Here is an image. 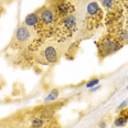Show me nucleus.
<instances>
[{"label": "nucleus", "instance_id": "1", "mask_svg": "<svg viewBox=\"0 0 128 128\" xmlns=\"http://www.w3.org/2000/svg\"><path fill=\"white\" fill-rule=\"evenodd\" d=\"M77 29V19L76 17L71 13L65 18L56 21L54 34L60 39H68L74 34Z\"/></svg>", "mask_w": 128, "mask_h": 128}, {"label": "nucleus", "instance_id": "2", "mask_svg": "<svg viewBox=\"0 0 128 128\" xmlns=\"http://www.w3.org/2000/svg\"><path fill=\"white\" fill-rule=\"evenodd\" d=\"M103 10L97 1H92L86 7V18L85 24L90 30H95L100 26L103 20Z\"/></svg>", "mask_w": 128, "mask_h": 128}, {"label": "nucleus", "instance_id": "3", "mask_svg": "<svg viewBox=\"0 0 128 128\" xmlns=\"http://www.w3.org/2000/svg\"><path fill=\"white\" fill-rule=\"evenodd\" d=\"M122 43L119 41L116 36H104L100 40V44H98V55L100 56H108V55L113 54L116 51H118L122 48Z\"/></svg>", "mask_w": 128, "mask_h": 128}, {"label": "nucleus", "instance_id": "4", "mask_svg": "<svg viewBox=\"0 0 128 128\" xmlns=\"http://www.w3.org/2000/svg\"><path fill=\"white\" fill-rule=\"evenodd\" d=\"M60 54L54 45H43L38 51L36 61L41 64H54L58 61Z\"/></svg>", "mask_w": 128, "mask_h": 128}, {"label": "nucleus", "instance_id": "5", "mask_svg": "<svg viewBox=\"0 0 128 128\" xmlns=\"http://www.w3.org/2000/svg\"><path fill=\"white\" fill-rule=\"evenodd\" d=\"M50 8L53 10L56 18V21L65 18L66 16L73 13L74 7L71 4L70 0H54V4H52Z\"/></svg>", "mask_w": 128, "mask_h": 128}, {"label": "nucleus", "instance_id": "6", "mask_svg": "<svg viewBox=\"0 0 128 128\" xmlns=\"http://www.w3.org/2000/svg\"><path fill=\"white\" fill-rule=\"evenodd\" d=\"M33 40V34H32V29L28 28L26 26H19L14 32V38H13V43H17L18 45H26L31 43Z\"/></svg>", "mask_w": 128, "mask_h": 128}, {"label": "nucleus", "instance_id": "7", "mask_svg": "<svg viewBox=\"0 0 128 128\" xmlns=\"http://www.w3.org/2000/svg\"><path fill=\"white\" fill-rule=\"evenodd\" d=\"M40 24V17L38 11L36 12H32L30 14H28L24 19V26H26L30 29H36L39 26Z\"/></svg>", "mask_w": 128, "mask_h": 128}, {"label": "nucleus", "instance_id": "8", "mask_svg": "<svg viewBox=\"0 0 128 128\" xmlns=\"http://www.w3.org/2000/svg\"><path fill=\"white\" fill-rule=\"evenodd\" d=\"M44 119L42 117H36L32 120V127L33 128H42L44 127Z\"/></svg>", "mask_w": 128, "mask_h": 128}, {"label": "nucleus", "instance_id": "9", "mask_svg": "<svg viewBox=\"0 0 128 128\" xmlns=\"http://www.w3.org/2000/svg\"><path fill=\"white\" fill-rule=\"evenodd\" d=\"M58 97V90H53L51 93H50L49 95L45 97V102L49 103V102H53V100H55L56 98Z\"/></svg>", "mask_w": 128, "mask_h": 128}, {"label": "nucleus", "instance_id": "10", "mask_svg": "<svg viewBox=\"0 0 128 128\" xmlns=\"http://www.w3.org/2000/svg\"><path fill=\"white\" fill-rule=\"evenodd\" d=\"M114 124H115L116 127H124V126H126V124H127V119L122 118V117H118V118L114 122Z\"/></svg>", "mask_w": 128, "mask_h": 128}, {"label": "nucleus", "instance_id": "11", "mask_svg": "<svg viewBox=\"0 0 128 128\" xmlns=\"http://www.w3.org/2000/svg\"><path fill=\"white\" fill-rule=\"evenodd\" d=\"M98 83H100V80H98V78H93V80H90V82H87L86 88H93V87L97 86Z\"/></svg>", "mask_w": 128, "mask_h": 128}, {"label": "nucleus", "instance_id": "12", "mask_svg": "<svg viewBox=\"0 0 128 128\" xmlns=\"http://www.w3.org/2000/svg\"><path fill=\"white\" fill-rule=\"evenodd\" d=\"M119 117H122V118H125V119H127L128 120V108L127 109H122Z\"/></svg>", "mask_w": 128, "mask_h": 128}, {"label": "nucleus", "instance_id": "13", "mask_svg": "<svg viewBox=\"0 0 128 128\" xmlns=\"http://www.w3.org/2000/svg\"><path fill=\"white\" fill-rule=\"evenodd\" d=\"M125 106H127V102H126V100H125V102H122V103L120 104V105L118 106V108H119V109H124Z\"/></svg>", "mask_w": 128, "mask_h": 128}, {"label": "nucleus", "instance_id": "14", "mask_svg": "<svg viewBox=\"0 0 128 128\" xmlns=\"http://www.w3.org/2000/svg\"><path fill=\"white\" fill-rule=\"evenodd\" d=\"M98 127H100V128H105L106 127V124L104 122H100V124H98Z\"/></svg>", "mask_w": 128, "mask_h": 128}, {"label": "nucleus", "instance_id": "15", "mask_svg": "<svg viewBox=\"0 0 128 128\" xmlns=\"http://www.w3.org/2000/svg\"><path fill=\"white\" fill-rule=\"evenodd\" d=\"M98 88H100V86H98V85H97V86L93 87V88H90V90H92V92H95V90H97Z\"/></svg>", "mask_w": 128, "mask_h": 128}, {"label": "nucleus", "instance_id": "16", "mask_svg": "<svg viewBox=\"0 0 128 128\" xmlns=\"http://www.w3.org/2000/svg\"><path fill=\"white\" fill-rule=\"evenodd\" d=\"M125 30L128 31V14H127V26H126V28H125Z\"/></svg>", "mask_w": 128, "mask_h": 128}]
</instances>
